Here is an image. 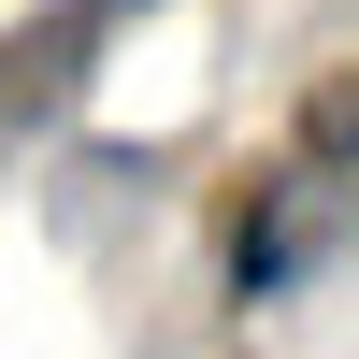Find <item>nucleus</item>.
<instances>
[{
  "label": "nucleus",
  "mask_w": 359,
  "mask_h": 359,
  "mask_svg": "<svg viewBox=\"0 0 359 359\" xmlns=\"http://www.w3.org/2000/svg\"><path fill=\"white\" fill-rule=\"evenodd\" d=\"M345 245H359V172H331V158H302V144H287V158L245 172V201H230L216 287H230V316H273V302H302Z\"/></svg>",
  "instance_id": "1"
},
{
  "label": "nucleus",
  "mask_w": 359,
  "mask_h": 359,
  "mask_svg": "<svg viewBox=\"0 0 359 359\" xmlns=\"http://www.w3.org/2000/svg\"><path fill=\"white\" fill-rule=\"evenodd\" d=\"M130 15H158V0H43V15H29V29H0V130H43V115L57 101H72V86L86 72H101V57H86V43H115V29H130Z\"/></svg>",
  "instance_id": "2"
},
{
  "label": "nucleus",
  "mask_w": 359,
  "mask_h": 359,
  "mask_svg": "<svg viewBox=\"0 0 359 359\" xmlns=\"http://www.w3.org/2000/svg\"><path fill=\"white\" fill-rule=\"evenodd\" d=\"M302 158H331V172H359V72H331L302 101Z\"/></svg>",
  "instance_id": "3"
}]
</instances>
